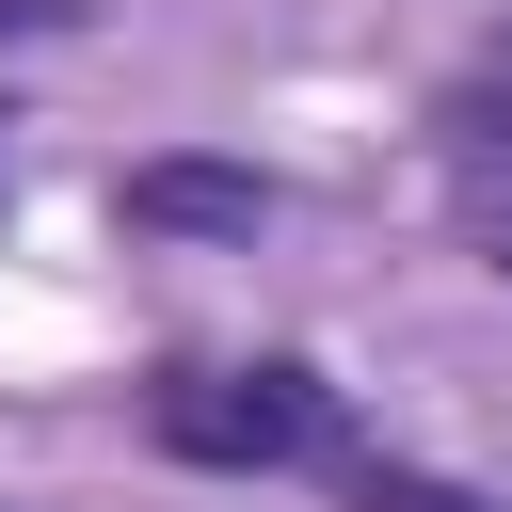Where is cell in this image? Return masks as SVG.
I'll return each mask as SVG.
<instances>
[{"instance_id": "1", "label": "cell", "mask_w": 512, "mask_h": 512, "mask_svg": "<svg viewBox=\"0 0 512 512\" xmlns=\"http://www.w3.org/2000/svg\"><path fill=\"white\" fill-rule=\"evenodd\" d=\"M144 432L176 448V464H304V448H336V384L320 368H176L160 400H144Z\"/></svg>"}, {"instance_id": "2", "label": "cell", "mask_w": 512, "mask_h": 512, "mask_svg": "<svg viewBox=\"0 0 512 512\" xmlns=\"http://www.w3.org/2000/svg\"><path fill=\"white\" fill-rule=\"evenodd\" d=\"M112 208H128L144 240H256V224H272V176H256V160H128Z\"/></svg>"}, {"instance_id": "3", "label": "cell", "mask_w": 512, "mask_h": 512, "mask_svg": "<svg viewBox=\"0 0 512 512\" xmlns=\"http://www.w3.org/2000/svg\"><path fill=\"white\" fill-rule=\"evenodd\" d=\"M432 128H448V176H464V208H480V240H512V80H480V96H448Z\"/></svg>"}, {"instance_id": "4", "label": "cell", "mask_w": 512, "mask_h": 512, "mask_svg": "<svg viewBox=\"0 0 512 512\" xmlns=\"http://www.w3.org/2000/svg\"><path fill=\"white\" fill-rule=\"evenodd\" d=\"M352 512H496V496H464L432 464H352Z\"/></svg>"}, {"instance_id": "5", "label": "cell", "mask_w": 512, "mask_h": 512, "mask_svg": "<svg viewBox=\"0 0 512 512\" xmlns=\"http://www.w3.org/2000/svg\"><path fill=\"white\" fill-rule=\"evenodd\" d=\"M96 0H0V32H80Z\"/></svg>"}, {"instance_id": "6", "label": "cell", "mask_w": 512, "mask_h": 512, "mask_svg": "<svg viewBox=\"0 0 512 512\" xmlns=\"http://www.w3.org/2000/svg\"><path fill=\"white\" fill-rule=\"evenodd\" d=\"M496 80H512V48H496Z\"/></svg>"}]
</instances>
